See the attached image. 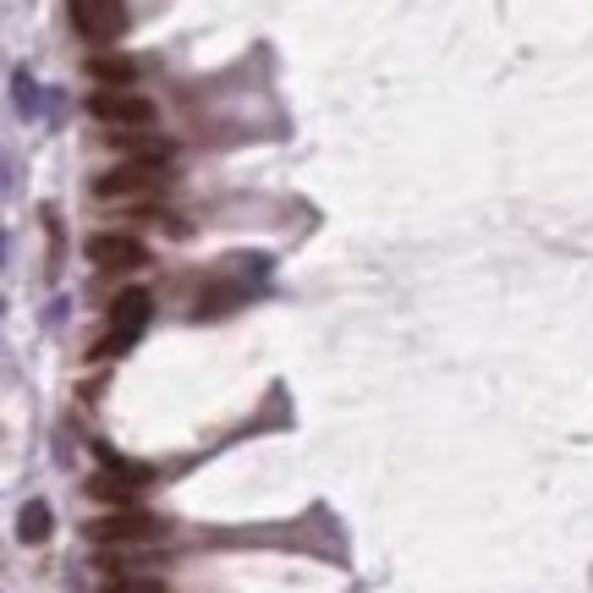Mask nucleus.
I'll return each instance as SVG.
<instances>
[{"instance_id": "f257e3e1", "label": "nucleus", "mask_w": 593, "mask_h": 593, "mask_svg": "<svg viewBox=\"0 0 593 593\" xmlns=\"http://www.w3.org/2000/svg\"><path fill=\"white\" fill-rule=\"evenodd\" d=\"M165 187V159H122L105 176H94V198L100 204H138Z\"/></svg>"}, {"instance_id": "f03ea898", "label": "nucleus", "mask_w": 593, "mask_h": 593, "mask_svg": "<svg viewBox=\"0 0 593 593\" xmlns=\"http://www.w3.org/2000/svg\"><path fill=\"white\" fill-rule=\"evenodd\" d=\"M159 533H165V522L148 517V511H133V506H116V511H105V517L89 522L94 544H154Z\"/></svg>"}, {"instance_id": "7ed1b4c3", "label": "nucleus", "mask_w": 593, "mask_h": 593, "mask_svg": "<svg viewBox=\"0 0 593 593\" xmlns=\"http://www.w3.org/2000/svg\"><path fill=\"white\" fill-rule=\"evenodd\" d=\"M66 11H72V28H77L89 44H111V39H122V28H127V0H72Z\"/></svg>"}, {"instance_id": "20e7f679", "label": "nucleus", "mask_w": 593, "mask_h": 593, "mask_svg": "<svg viewBox=\"0 0 593 593\" xmlns=\"http://www.w3.org/2000/svg\"><path fill=\"white\" fill-rule=\"evenodd\" d=\"M144 489H148V472H144V467H133V461H116L111 450H105V472H94V478H89V495H94V500H105V506H133Z\"/></svg>"}, {"instance_id": "39448f33", "label": "nucleus", "mask_w": 593, "mask_h": 593, "mask_svg": "<svg viewBox=\"0 0 593 593\" xmlns=\"http://www.w3.org/2000/svg\"><path fill=\"white\" fill-rule=\"evenodd\" d=\"M148 313H154V296L148 292H122L116 302H111V335H105V346L100 352H127L138 335H144V324H148Z\"/></svg>"}, {"instance_id": "423d86ee", "label": "nucleus", "mask_w": 593, "mask_h": 593, "mask_svg": "<svg viewBox=\"0 0 593 593\" xmlns=\"http://www.w3.org/2000/svg\"><path fill=\"white\" fill-rule=\"evenodd\" d=\"M89 264H94V270H144V264H148V248L138 242V237L100 231V237H89Z\"/></svg>"}, {"instance_id": "0eeeda50", "label": "nucleus", "mask_w": 593, "mask_h": 593, "mask_svg": "<svg viewBox=\"0 0 593 593\" xmlns=\"http://www.w3.org/2000/svg\"><path fill=\"white\" fill-rule=\"evenodd\" d=\"M89 116L105 122V127H148L154 122V105L138 100V94H116V89H100L89 100Z\"/></svg>"}, {"instance_id": "6e6552de", "label": "nucleus", "mask_w": 593, "mask_h": 593, "mask_svg": "<svg viewBox=\"0 0 593 593\" xmlns=\"http://www.w3.org/2000/svg\"><path fill=\"white\" fill-rule=\"evenodd\" d=\"M50 528H55L50 506H44V500H28V506H22V517H17V533H22V544H44V539H50Z\"/></svg>"}, {"instance_id": "1a4fd4ad", "label": "nucleus", "mask_w": 593, "mask_h": 593, "mask_svg": "<svg viewBox=\"0 0 593 593\" xmlns=\"http://www.w3.org/2000/svg\"><path fill=\"white\" fill-rule=\"evenodd\" d=\"M89 72H94L100 83H133V77H138V66H133L127 55H94Z\"/></svg>"}, {"instance_id": "9d476101", "label": "nucleus", "mask_w": 593, "mask_h": 593, "mask_svg": "<svg viewBox=\"0 0 593 593\" xmlns=\"http://www.w3.org/2000/svg\"><path fill=\"white\" fill-rule=\"evenodd\" d=\"M105 593H165V583L159 578H111Z\"/></svg>"}, {"instance_id": "9b49d317", "label": "nucleus", "mask_w": 593, "mask_h": 593, "mask_svg": "<svg viewBox=\"0 0 593 593\" xmlns=\"http://www.w3.org/2000/svg\"><path fill=\"white\" fill-rule=\"evenodd\" d=\"M17 100H22V111H28V116L39 111V89H33V77H28V72H17Z\"/></svg>"}]
</instances>
